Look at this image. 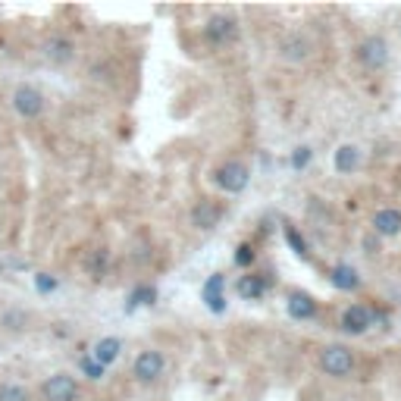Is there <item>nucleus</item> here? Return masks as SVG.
I'll return each instance as SVG.
<instances>
[{"instance_id":"obj_1","label":"nucleus","mask_w":401,"mask_h":401,"mask_svg":"<svg viewBox=\"0 0 401 401\" xmlns=\"http://www.w3.org/2000/svg\"><path fill=\"white\" fill-rule=\"evenodd\" d=\"M213 182H217L226 195H238V191L248 189L251 170L245 163H238V160H229V163L217 166V172H213Z\"/></svg>"},{"instance_id":"obj_2","label":"nucleus","mask_w":401,"mask_h":401,"mask_svg":"<svg viewBox=\"0 0 401 401\" xmlns=\"http://www.w3.org/2000/svg\"><path fill=\"white\" fill-rule=\"evenodd\" d=\"M320 367H323L329 376H348L354 370V354L345 348V345H326L323 351H320Z\"/></svg>"},{"instance_id":"obj_3","label":"nucleus","mask_w":401,"mask_h":401,"mask_svg":"<svg viewBox=\"0 0 401 401\" xmlns=\"http://www.w3.org/2000/svg\"><path fill=\"white\" fill-rule=\"evenodd\" d=\"M13 110L22 119H38L44 113V95L38 88H32V85H19L13 91Z\"/></svg>"},{"instance_id":"obj_4","label":"nucleus","mask_w":401,"mask_h":401,"mask_svg":"<svg viewBox=\"0 0 401 401\" xmlns=\"http://www.w3.org/2000/svg\"><path fill=\"white\" fill-rule=\"evenodd\" d=\"M44 401H79V383L69 373H53L41 386Z\"/></svg>"},{"instance_id":"obj_5","label":"nucleus","mask_w":401,"mask_h":401,"mask_svg":"<svg viewBox=\"0 0 401 401\" xmlns=\"http://www.w3.org/2000/svg\"><path fill=\"white\" fill-rule=\"evenodd\" d=\"M204 35L210 44H217V48H223V44H232L238 38V25L232 16H226V13H217V16L207 19L204 25Z\"/></svg>"},{"instance_id":"obj_6","label":"nucleus","mask_w":401,"mask_h":401,"mask_svg":"<svg viewBox=\"0 0 401 401\" xmlns=\"http://www.w3.org/2000/svg\"><path fill=\"white\" fill-rule=\"evenodd\" d=\"M163 370H166V358L154 348L142 351L135 358V364H132V373H135L138 383H154V379L163 376Z\"/></svg>"},{"instance_id":"obj_7","label":"nucleus","mask_w":401,"mask_h":401,"mask_svg":"<svg viewBox=\"0 0 401 401\" xmlns=\"http://www.w3.org/2000/svg\"><path fill=\"white\" fill-rule=\"evenodd\" d=\"M358 57H360V63H364L367 69H383V66L389 63V44H386V38L370 35V38L360 41Z\"/></svg>"},{"instance_id":"obj_8","label":"nucleus","mask_w":401,"mask_h":401,"mask_svg":"<svg viewBox=\"0 0 401 401\" xmlns=\"http://www.w3.org/2000/svg\"><path fill=\"white\" fill-rule=\"evenodd\" d=\"M370 326H373V313L367 311L364 304L345 307V313H342V329L348 332V336H364Z\"/></svg>"},{"instance_id":"obj_9","label":"nucleus","mask_w":401,"mask_h":401,"mask_svg":"<svg viewBox=\"0 0 401 401\" xmlns=\"http://www.w3.org/2000/svg\"><path fill=\"white\" fill-rule=\"evenodd\" d=\"M200 298L207 301V307H210L213 313L226 311V276L223 273H213V276L207 279L204 289H200Z\"/></svg>"},{"instance_id":"obj_10","label":"nucleus","mask_w":401,"mask_h":401,"mask_svg":"<svg viewBox=\"0 0 401 401\" xmlns=\"http://www.w3.org/2000/svg\"><path fill=\"white\" fill-rule=\"evenodd\" d=\"M373 232H376V236H383V238L401 236V210H395V207L376 210V213H373Z\"/></svg>"},{"instance_id":"obj_11","label":"nucleus","mask_w":401,"mask_h":401,"mask_svg":"<svg viewBox=\"0 0 401 401\" xmlns=\"http://www.w3.org/2000/svg\"><path fill=\"white\" fill-rule=\"evenodd\" d=\"M44 57H48L53 66H63L76 57V44L63 35H53V38H48V44H44Z\"/></svg>"},{"instance_id":"obj_12","label":"nucleus","mask_w":401,"mask_h":401,"mask_svg":"<svg viewBox=\"0 0 401 401\" xmlns=\"http://www.w3.org/2000/svg\"><path fill=\"white\" fill-rule=\"evenodd\" d=\"M219 217H223V210H219V204H213V200H200L195 204V210H191V226H198V229H217Z\"/></svg>"},{"instance_id":"obj_13","label":"nucleus","mask_w":401,"mask_h":401,"mask_svg":"<svg viewBox=\"0 0 401 401\" xmlns=\"http://www.w3.org/2000/svg\"><path fill=\"white\" fill-rule=\"evenodd\" d=\"M285 307H289V317H295V320L317 317V301L307 295V292H292L289 301H285Z\"/></svg>"},{"instance_id":"obj_14","label":"nucleus","mask_w":401,"mask_h":401,"mask_svg":"<svg viewBox=\"0 0 401 401\" xmlns=\"http://www.w3.org/2000/svg\"><path fill=\"white\" fill-rule=\"evenodd\" d=\"M329 283L336 285L339 292H358L360 289V276L351 264H336L329 270Z\"/></svg>"},{"instance_id":"obj_15","label":"nucleus","mask_w":401,"mask_h":401,"mask_svg":"<svg viewBox=\"0 0 401 401\" xmlns=\"http://www.w3.org/2000/svg\"><path fill=\"white\" fill-rule=\"evenodd\" d=\"M119 351H123V342H119L116 336H104V339H100V342L95 345V348H91L88 358L95 360V364H100V367H110L113 360L119 358Z\"/></svg>"},{"instance_id":"obj_16","label":"nucleus","mask_w":401,"mask_h":401,"mask_svg":"<svg viewBox=\"0 0 401 401\" xmlns=\"http://www.w3.org/2000/svg\"><path fill=\"white\" fill-rule=\"evenodd\" d=\"M332 163H336V170L342 172V176H348L360 166V148L358 144H342V148L336 151V157H332Z\"/></svg>"},{"instance_id":"obj_17","label":"nucleus","mask_w":401,"mask_h":401,"mask_svg":"<svg viewBox=\"0 0 401 401\" xmlns=\"http://www.w3.org/2000/svg\"><path fill=\"white\" fill-rule=\"evenodd\" d=\"M279 53H283L285 60H292V63H298V60L311 57V44H307V38H301V35H289L283 41V48H279Z\"/></svg>"},{"instance_id":"obj_18","label":"nucleus","mask_w":401,"mask_h":401,"mask_svg":"<svg viewBox=\"0 0 401 401\" xmlns=\"http://www.w3.org/2000/svg\"><path fill=\"white\" fill-rule=\"evenodd\" d=\"M238 295L245 301H260L266 295V279L264 276H242L238 279Z\"/></svg>"},{"instance_id":"obj_19","label":"nucleus","mask_w":401,"mask_h":401,"mask_svg":"<svg viewBox=\"0 0 401 401\" xmlns=\"http://www.w3.org/2000/svg\"><path fill=\"white\" fill-rule=\"evenodd\" d=\"M285 242L292 245V251H295L301 260H307V257H311V248H307V238L301 236V232L295 229V226H285Z\"/></svg>"},{"instance_id":"obj_20","label":"nucleus","mask_w":401,"mask_h":401,"mask_svg":"<svg viewBox=\"0 0 401 401\" xmlns=\"http://www.w3.org/2000/svg\"><path fill=\"white\" fill-rule=\"evenodd\" d=\"M0 401H29V389L19 383H4L0 386Z\"/></svg>"},{"instance_id":"obj_21","label":"nucleus","mask_w":401,"mask_h":401,"mask_svg":"<svg viewBox=\"0 0 401 401\" xmlns=\"http://www.w3.org/2000/svg\"><path fill=\"white\" fill-rule=\"evenodd\" d=\"M154 298H157V292H154L151 285H138V289L132 292V298H129V311L132 307H138V304H154Z\"/></svg>"},{"instance_id":"obj_22","label":"nucleus","mask_w":401,"mask_h":401,"mask_svg":"<svg viewBox=\"0 0 401 401\" xmlns=\"http://www.w3.org/2000/svg\"><path fill=\"white\" fill-rule=\"evenodd\" d=\"M311 157H313V151L307 148V144H301V148H295V154H292V166H295V170H304V166L311 163Z\"/></svg>"},{"instance_id":"obj_23","label":"nucleus","mask_w":401,"mask_h":401,"mask_svg":"<svg viewBox=\"0 0 401 401\" xmlns=\"http://www.w3.org/2000/svg\"><path fill=\"white\" fill-rule=\"evenodd\" d=\"M82 373H85L88 379H100V376H104V367L95 364L91 358H82Z\"/></svg>"},{"instance_id":"obj_24","label":"nucleus","mask_w":401,"mask_h":401,"mask_svg":"<svg viewBox=\"0 0 401 401\" xmlns=\"http://www.w3.org/2000/svg\"><path fill=\"white\" fill-rule=\"evenodd\" d=\"M236 264H238V266H251V264H254V248H251V245H238Z\"/></svg>"},{"instance_id":"obj_25","label":"nucleus","mask_w":401,"mask_h":401,"mask_svg":"<svg viewBox=\"0 0 401 401\" xmlns=\"http://www.w3.org/2000/svg\"><path fill=\"white\" fill-rule=\"evenodd\" d=\"M35 289L38 292H53V289H57V279H53L50 273H38V276H35Z\"/></svg>"},{"instance_id":"obj_26","label":"nucleus","mask_w":401,"mask_h":401,"mask_svg":"<svg viewBox=\"0 0 401 401\" xmlns=\"http://www.w3.org/2000/svg\"><path fill=\"white\" fill-rule=\"evenodd\" d=\"M104 264H107V251H95V257L88 260V270L95 273V276H100V273H104Z\"/></svg>"}]
</instances>
